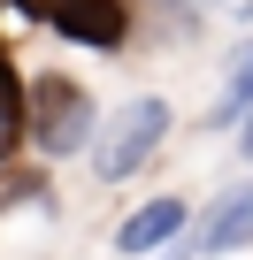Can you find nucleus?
Here are the masks:
<instances>
[{
	"instance_id": "f257e3e1",
	"label": "nucleus",
	"mask_w": 253,
	"mask_h": 260,
	"mask_svg": "<svg viewBox=\"0 0 253 260\" xmlns=\"http://www.w3.org/2000/svg\"><path fill=\"white\" fill-rule=\"evenodd\" d=\"M31 138H39V153H54V161L92 146V100H85L69 77L31 84Z\"/></svg>"
},
{
	"instance_id": "f03ea898",
	"label": "nucleus",
	"mask_w": 253,
	"mask_h": 260,
	"mask_svg": "<svg viewBox=\"0 0 253 260\" xmlns=\"http://www.w3.org/2000/svg\"><path fill=\"white\" fill-rule=\"evenodd\" d=\"M161 130H169V107H161V100H131V107L107 122V138H92V169H100V176H131V169L161 146Z\"/></svg>"
},
{
	"instance_id": "7ed1b4c3",
	"label": "nucleus",
	"mask_w": 253,
	"mask_h": 260,
	"mask_svg": "<svg viewBox=\"0 0 253 260\" xmlns=\"http://www.w3.org/2000/svg\"><path fill=\"white\" fill-rule=\"evenodd\" d=\"M46 23L62 39H77V46H123V31H131V16H123L115 0H54Z\"/></svg>"
},
{
	"instance_id": "20e7f679",
	"label": "nucleus",
	"mask_w": 253,
	"mask_h": 260,
	"mask_svg": "<svg viewBox=\"0 0 253 260\" xmlns=\"http://www.w3.org/2000/svg\"><path fill=\"white\" fill-rule=\"evenodd\" d=\"M238 245H253V184L245 191H222L215 207H207V222H200V237H192V252H238Z\"/></svg>"
},
{
	"instance_id": "39448f33",
	"label": "nucleus",
	"mask_w": 253,
	"mask_h": 260,
	"mask_svg": "<svg viewBox=\"0 0 253 260\" xmlns=\"http://www.w3.org/2000/svg\"><path fill=\"white\" fill-rule=\"evenodd\" d=\"M177 230H184V207H177V199H154V207H138L131 222H123L115 245H123V252H154V245H169Z\"/></svg>"
},
{
	"instance_id": "423d86ee",
	"label": "nucleus",
	"mask_w": 253,
	"mask_h": 260,
	"mask_svg": "<svg viewBox=\"0 0 253 260\" xmlns=\"http://www.w3.org/2000/svg\"><path fill=\"white\" fill-rule=\"evenodd\" d=\"M16 130H31V122H23V92H16V69H8V54H0V138H16Z\"/></svg>"
},
{
	"instance_id": "0eeeda50",
	"label": "nucleus",
	"mask_w": 253,
	"mask_h": 260,
	"mask_svg": "<svg viewBox=\"0 0 253 260\" xmlns=\"http://www.w3.org/2000/svg\"><path fill=\"white\" fill-rule=\"evenodd\" d=\"M230 107H253V46H245L238 69H230Z\"/></svg>"
},
{
	"instance_id": "6e6552de",
	"label": "nucleus",
	"mask_w": 253,
	"mask_h": 260,
	"mask_svg": "<svg viewBox=\"0 0 253 260\" xmlns=\"http://www.w3.org/2000/svg\"><path fill=\"white\" fill-rule=\"evenodd\" d=\"M8 8H23V16H54V0H8Z\"/></svg>"
},
{
	"instance_id": "1a4fd4ad",
	"label": "nucleus",
	"mask_w": 253,
	"mask_h": 260,
	"mask_svg": "<svg viewBox=\"0 0 253 260\" xmlns=\"http://www.w3.org/2000/svg\"><path fill=\"white\" fill-rule=\"evenodd\" d=\"M238 146H245V153H253V115H245V130H238Z\"/></svg>"
},
{
	"instance_id": "9d476101",
	"label": "nucleus",
	"mask_w": 253,
	"mask_h": 260,
	"mask_svg": "<svg viewBox=\"0 0 253 260\" xmlns=\"http://www.w3.org/2000/svg\"><path fill=\"white\" fill-rule=\"evenodd\" d=\"M207 8H215V0H207Z\"/></svg>"
}]
</instances>
